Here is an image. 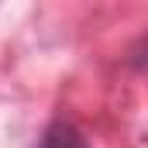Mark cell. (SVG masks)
Returning a JSON list of instances; mask_svg holds the SVG:
<instances>
[{"label":"cell","mask_w":148,"mask_h":148,"mask_svg":"<svg viewBox=\"0 0 148 148\" xmlns=\"http://www.w3.org/2000/svg\"><path fill=\"white\" fill-rule=\"evenodd\" d=\"M35 148H90V141H86V134L76 127L73 121H52L41 131Z\"/></svg>","instance_id":"obj_1"}]
</instances>
